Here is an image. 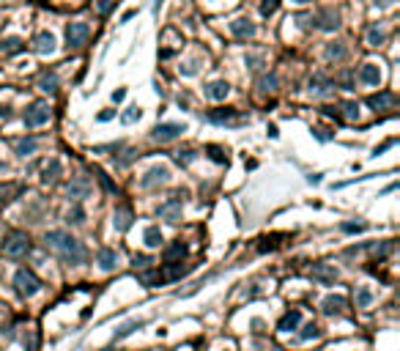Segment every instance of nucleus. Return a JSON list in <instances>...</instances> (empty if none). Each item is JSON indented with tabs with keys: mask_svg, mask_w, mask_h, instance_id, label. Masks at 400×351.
Here are the masks:
<instances>
[{
	"mask_svg": "<svg viewBox=\"0 0 400 351\" xmlns=\"http://www.w3.org/2000/svg\"><path fill=\"white\" fill-rule=\"evenodd\" d=\"M44 242H47V247H52L63 258V263H69V266H79V263H85V258H88V250L83 247V242H77L66 230H50V233L44 236Z\"/></svg>",
	"mask_w": 400,
	"mask_h": 351,
	"instance_id": "nucleus-1",
	"label": "nucleus"
},
{
	"mask_svg": "<svg viewBox=\"0 0 400 351\" xmlns=\"http://www.w3.org/2000/svg\"><path fill=\"white\" fill-rule=\"evenodd\" d=\"M3 252L9 258H22V255L30 252V239L25 233H19V230H14V233L3 239Z\"/></svg>",
	"mask_w": 400,
	"mask_h": 351,
	"instance_id": "nucleus-2",
	"label": "nucleus"
},
{
	"mask_svg": "<svg viewBox=\"0 0 400 351\" xmlns=\"http://www.w3.org/2000/svg\"><path fill=\"white\" fill-rule=\"evenodd\" d=\"M14 285H17L19 297H33V294L42 288V280H38L33 272H28V269H19V272L14 275Z\"/></svg>",
	"mask_w": 400,
	"mask_h": 351,
	"instance_id": "nucleus-3",
	"label": "nucleus"
},
{
	"mask_svg": "<svg viewBox=\"0 0 400 351\" xmlns=\"http://www.w3.org/2000/svg\"><path fill=\"white\" fill-rule=\"evenodd\" d=\"M170 181V167L167 165H154L151 170L140 179V187L143 189H154V187H162V184H167Z\"/></svg>",
	"mask_w": 400,
	"mask_h": 351,
	"instance_id": "nucleus-4",
	"label": "nucleus"
},
{
	"mask_svg": "<svg viewBox=\"0 0 400 351\" xmlns=\"http://www.w3.org/2000/svg\"><path fill=\"white\" fill-rule=\"evenodd\" d=\"M88 36H91V28H88L85 22H71L66 28V47L69 50H79V47L88 42Z\"/></svg>",
	"mask_w": 400,
	"mask_h": 351,
	"instance_id": "nucleus-5",
	"label": "nucleus"
},
{
	"mask_svg": "<svg viewBox=\"0 0 400 351\" xmlns=\"http://www.w3.org/2000/svg\"><path fill=\"white\" fill-rule=\"evenodd\" d=\"M50 115H52V110L47 102H33L25 113V126H30V129H33V126H42V124L50 121Z\"/></svg>",
	"mask_w": 400,
	"mask_h": 351,
	"instance_id": "nucleus-6",
	"label": "nucleus"
},
{
	"mask_svg": "<svg viewBox=\"0 0 400 351\" xmlns=\"http://www.w3.org/2000/svg\"><path fill=\"white\" fill-rule=\"evenodd\" d=\"M184 195H187V192H175L170 201H165L162 206H159L156 214L162 220H167V222H178L181 220V201H184Z\"/></svg>",
	"mask_w": 400,
	"mask_h": 351,
	"instance_id": "nucleus-7",
	"label": "nucleus"
},
{
	"mask_svg": "<svg viewBox=\"0 0 400 351\" xmlns=\"http://www.w3.org/2000/svg\"><path fill=\"white\" fill-rule=\"evenodd\" d=\"M184 132H187V126H184V124H159L156 129L151 132V138L159 140V143H167V140H175Z\"/></svg>",
	"mask_w": 400,
	"mask_h": 351,
	"instance_id": "nucleus-8",
	"label": "nucleus"
},
{
	"mask_svg": "<svg viewBox=\"0 0 400 351\" xmlns=\"http://www.w3.org/2000/svg\"><path fill=\"white\" fill-rule=\"evenodd\" d=\"M310 277L321 285H332L337 280V272H334V266H329V263H315V266L310 269Z\"/></svg>",
	"mask_w": 400,
	"mask_h": 351,
	"instance_id": "nucleus-9",
	"label": "nucleus"
},
{
	"mask_svg": "<svg viewBox=\"0 0 400 351\" xmlns=\"http://www.w3.org/2000/svg\"><path fill=\"white\" fill-rule=\"evenodd\" d=\"M66 192H69L71 201H83V198L91 195V181H88L85 176H79V179H74V181L66 187Z\"/></svg>",
	"mask_w": 400,
	"mask_h": 351,
	"instance_id": "nucleus-10",
	"label": "nucleus"
},
{
	"mask_svg": "<svg viewBox=\"0 0 400 351\" xmlns=\"http://www.w3.org/2000/svg\"><path fill=\"white\" fill-rule=\"evenodd\" d=\"M395 93L392 91H381V93H373L370 99H367V105H370L373 110H392L395 107Z\"/></svg>",
	"mask_w": 400,
	"mask_h": 351,
	"instance_id": "nucleus-11",
	"label": "nucleus"
},
{
	"mask_svg": "<svg viewBox=\"0 0 400 351\" xmlns=\"http://www.w3.org/2000/svg\"><path fill=\"white\" fill-rule=\"evenodd\" d=\"M33 50H36L38 55H52V52H55V36L47 33V30H42V33L33 38Z\"/></svg>",
	"mask_w": 400,
	"mask_h": 351,
	"instance_id": "nucleus-12",
	"label": "nucleus"
},
{
	"mask_svg": "<svg viewBox=\"0 0 400 351\" xmlns=\"http://www.w3.org/2000/svg\"><path fill=\"white\" fill-rule=\"evenodd\" d=\"M313 20L318 22V28H324V30H337V28H340V17H337V14H334L332 9L318 11Z\"/></svg>",
	"mask_w": 400,
	"mask_h": 351,
	"instance_id": "nucleus-13",
	"label": "nucleus"
},
{
	"mask_svg": "<svg viewBox=\"0 0 400 351\" xmlns=\"http://www.w3.org/2000/svg\"><path fill=\"white\" fill-rule=\"evenodd\" d=\"M96 261H99V266L105 269V272H113V269L118 266V252L113 250V247H102L99 255H96Z\"/></svg>",
	"mask_w": 400,
	"mask_h": 351,
	"instance_id": "nucleus-14",
	"label": "nucleus"
},
{
	"mask_svg": "<svg viewBox=\"0 0 400 351\" xmlns=\"http://www.w3.org/2000/svg\"><path fill=\"white\" fill-rule=\"evenodd\" d=\"M230 93V85L225 83V80H214V83L206 85V96L214 99V102H222Z\"/></svg>",
	"mask_w": 400,
	"mask_h": 351,
	"instance_id": "nucleus-15",
	"label": "nucleus"
},
{
	"mask_svg": "<svg viewBox=\"0 0 400 351\" xmlns=\"http://www.w3.org/2000/svg\"><path fill=\"white\" fill-rule=\"evenodd\" d=\"M22 50H25V42H22L19 36H6L3 44H0V52H3L6 58H11V55H19Z\"/></svg>",
	"mask_w": 400,
	"mask_h": 351,
	"instance_id": "nucleus-16",
	"label": "nucleus"
},
{
	"mask_svg": "<svg viewBox=\"0 0 400 351\" xmlns=\"http://www.w3.org/2000/svg\"><path fill=\"white\" fill-rule=\"evenodd\" d=\"M359 80H362L365 85H378L381 83V69L375 66V63H365V66L359 69Z\"/></svg>",
	"mask_w": 400,
	"mask_h": 351,
	"instance_id": "nucleus-17",
	"label": "nucleus"
},
{
	"mask_svg": "<svg viewBox=\"0 0 400 351\" xmlns=\"http://www.w3.org/2000/svg\"><path fill=\"white\" fill-rule=\"evenodd\" d=\"M230 33L236 38H250V36H255V25L250 20H233L230 22Z\"/></svg>",
	"mask_w": 400,
	"mask_h": 351,
	"instance_id": "nucleus-18",
	"label": "nucleus"
},
{
	"mask_svg": "<svg viewBox=\"0 0 400 351\" xmlns=\"http://www.w3.org/2000/svg\"><path fill=\"white\" fill-rule=\"evenodd\" d=\"M332 88H334V83L321 74H315L310 80V93H315V96H326V93H332Z\"/></svg>",
	"mask_w": 400,
	"mask_h": 351,
	"instance_id": "nucleus-19",
	"label": "nucleus"
},
{
	"mask_svg": "<svg viewBox=\"0 0 400 351\" xmlns=\"http://www.w3.org/2000/svg\"><path fill=\"white\" fill-rule=\"evenodd\" d=\"M299 321H302V313H299V310H288V313L279 318L277 329H279V332H291V329H296V326H299Z\"/></svg>",
	"mask_w": 400,
	"mask_h": 351,
	"instance_id": "nucleus-20",
	"label": "nucleus"
},
{
	"mask_svg": "<svg viewBox=\"0 0 400 351\" xmlns=\"http://www.w3.org/2000/svg\"><path fill=\"white\" fill-rule=\"evenodd\" d=\"M140 326H146V321L143 318H134V321H126V324H121L115 329V335H113V340L118 343V340H124V338H129V335L134 332V329H140Z\"/></svg>",
	"mask_w": 400,
	"mask_h": 351,
	"instance_id": "nucleus-21",
	"label": "nucleus"
},
{
	"mask_svg": "<svg viewBox=\"0 0 400 351\" xmlns=\"http://www.w3.org/2000/svg\"><path fill=\"white\" fill-rule=\"evenodd\" d=\"M343 307H346V299L343 297H326L321 302V310L326 316H337V313H343Z\"/></svg>",
	"mask_w": 400,
	"mask_h": 351,
	"instance_id": "nucleus-22",
	"label": "nucleus"
},
{
	"mask_svg": "<svg viewBox=\"0 0 400 351\" xmlns=\"http://www.w3.org/2000/svg\"><path fill=\"white\" fill-rule=\"evenodd\" d=\"M113 225H115V230H129V225H132V211L129 209H115V214H113Z\"/></svg>",
	"mask_w": 400,
	"mask_h": 351,
	"instance_id": "nucleus-23",
	"label": "nucleus"
},
{
	"mask_svg": "<svg viewBox=\"0 0 400 351\" xmlns=\"http://www.w3.org/2000/svg\"><path fill=\"white\" fill-rule=\"evenodd\" d=\"M58 176H61V162H58V159H52V162L42 170V184L44 187L55 184V181H58Z\"/></svg>",
	"mask_w": 400,
	"mask_h": 351,
	"instance_id": "nucleus-24",
	"label": "nucleus"
},
{
	"mask_svg": "<svg viewBox=\"0 0 400 351\" xmlns=\"http://www.w3.org/2000/svg\"><path fill=\"white\" fill-rule=\"evenodd\" d=\"M38 88H42L44 93H55L58 91V74H55V71H44V74L38 77Z\"/></svg>",
	"mask_w": 400,
	"mask_h": 351,
	"instance_id": "nucleus-25",
	"label": "nucleus"
},
{
	"mask_svg": "<svg viewBox=\"0 0 400 351\" xmlns=\"http://www.w3.org/2000/svg\"><path fill=\"white\" fill-rule=\"evenodd\" d=\"M14 151H17V157H30L36 151V138H22L14 143Z\"/></svg>",
	"mask_w": 400,
	"mask_h": 351,
	"instance_id": "nucleus-26",
	"label": "nucleus"
},
{
	"mask_svg": "<svg viewBox=\"0 0 400 351\" xmlns=\"http://www.w3.org/2000/svg\"><path fill=\"white\" fill-rule=\"evenodd\" d=\"M184 255H187V247H184L181 242H175L165 250V263H175V261H181Z\"/></svg>",
	"mask_w": 400,
	"mask_h": 351,
	"instance_id": "nucleus-27",
	"label": "nucleus"
},
{
	"mask_svg": "<svg viewBox=\"0 0 400 351\" xmlns=\"http://www.w3.org/2000/svg\"><path fill=\"white\" fill-rule=\"evenodd\" d=\"M354 299H356V307H370V302H373V291L367 288V285H359Z\"/></svg>",
	"mask_w": 400,
	"mask_h": 351,
	"instance_id": "nucleus-28",
	"label": "nucleus"
},
{
	"mask_svg": "<svg viewBox=\"0 0 400 351\" xmlns=\"http://www.w3.org/2000/svg\"><path fill=\"white\" fill-rule=\"evenodd\" d=\"M146 247H159L162 244V230H159L156 225H151V228H146Z\"/></svg>",
	"mask_w": 400,
	"mask_h": 351,
	"instance_id": "nucleus-29",
	"label": "nucleus"
},
{
	"mask_svg": "<svg viewBox=\"0 0 400 351\" xmlns=\"http://www.w3.org/2000/svg\"><path fill=\"white\" fill-rule=\"evenodd\" d=\"M384 38H387V33L378 28V25H373L370 30H367V44L370 47H378V44H384Z\"/></svg>",
	"mask_w": 400,
	"mask_h": 351,
	"instance_id": "nucleus-30",
	"label": "nucleus"
},
{
	"mask_svg": "<svg viewBox=\"0 0 400 351\" xmlns=\"http://www.w3.org/2000/svg\"><path fill=\"white\" fill-rule=\"evenodd\" d=\"M230 118H236V110H217V113H209V121L214 124H225Z\"/></svg>",
	"mask_w": 400,
	"mask_h": 351,
	"instance_id": "nucleus-31",
	"label": "nucleus"
},
{
	"mask_svg": "<svg viewBox=\"0 0 400 351\" xmlns=\"http://www.w3.org/2000/svg\"><path fill=\"white\" fill-rule=\"evenodd\" d=\"M299 338H302V340H315V338H321V326H318V324H307L305 329L299 332Z\"/></svg>",
	"mask_w": 400,
	"mask_h": 351,
	"instance_id": "nucleus-32",
	"label": "nucleus"
},
{
	"mask_svg": "<svg viewBox=\"0 0 400 351\" xmlns=\"http://www.w3.org/2000/svg\"><path fill=\"white\" fill-rule=\"evenodd\" d=\"M340 110H343V118H348V121H354V118L359 115V107H356V102H343L340 105Z\"/></svg>",
	"mask_w": 400,
	"mask_h": 351,
	"instance_id": "nucleus-33",
	"label": "nucleus"
},
{
	"mask_svg": "<svg viewBox=\"0 0 400 351\" xmlns=\"http://www.w3.org/2000/svg\"><path fill=\"white\" fill-rule=\"evenodd\" d=\"M66 222H74V225H79V222H85V211L79 209V206H71L69 214H66Z\"/></svg>",
	"mask_w": 400,
	"mask_h": 351,
	"instance_id": "nucleus-34",
	"label": "nucleus"
},
{
	"mask_svg": "<svg viewBox=\"0 0 400 351\" xmlns=\"http://www.w3.org/2000/svg\"><path fill=\"white\" fill-rule=\"evenodd\" d=\"M343 55H346V47H343V44H329V47H326V58H329V61H340Z\"/></svg>",
	"mask_w": 400,
	"mask_h": 351,
	"instance_id": "nucleus-35",
	"label": "nucleus"
},
{
	"mask_svg": "<svg viewBox=\"0 0 400 351\" xmlns=\"http://www.w3.org/2000/svg\"><path fill=\"white\" fill-rule=\"evenodd\" d=\"M140 118H143V110H140V107H129V110L121 115V121H124V124H134V121H140Z\"/></svg>",
	"mask_w": 400,
	"mask_h": 351,
	"instance_id": "nucleus-36",
	"label": "nucleus"
},
{
	"mask_svg": "<svg viewBox=\"0 0 400 351\" xmlns=\"http://www.w3.org/2000/svg\"><path fill=\"white\" fill-rule=\"evenodd\" d=\"M277 9H279V0H263V3H261V14H263V17H271Z\"/></svg>",
	"mask_w": 400,
	"mask_h": 351,
	"instance_id": "nucleus-37",
	"label": "nucleus"
},
{
	"mask_svg": "<svg viewBox=\"0 0 400 351\" xmlns=\"http://www.w3.org/2000/svg\"><path fill=\"white\" fill-rule=\"evenodd\" d=\"M258 88H261V91H274V88H277V77H274V74H269V77H261Z\"/></svg>",
	"mask_w": 400,
	"mask_h": 351,
	"instance_id": "nucleus-38",
	"label": "nucleus"
},
{
	"mask_svg": "<svg viewBox=\"0 0 400 351\" xmlns=\"http://www.w3.org/2000/svg\"><path fill=\"white\" fill-rule=\"evenodd\" d=\"M14 195V187L11 184H0V206H6Z\"/></svg>",
	"mask_w": 400,
	"mask_h": 351,
	"instance_id": "nucleus-39",
	"label": "nucleus"
},
{
	"mask_svg": "<svg viewBox=\"0 0 400 351\" xmlns=\"http://www.w3.org/2000/svg\"><path fill=\"white\" fill-rule=\"evenodd\" d=\"M247 66H250V69H261L263 66V55H247Z\"/></svg>",
	"mask_w": 400,
	"mask_h": 351,
	"instance_id": "nucleus-40",
	"label": "nucleus"
},
{
	"mask_svg": "<svg viewBox=\"0 0 400 351\" xmlns=\"http://www.w3.org/2000/svg\"><path fill=\"white\" fill-rule=\"evenodd\" d=\"M175 159H178L181 165H189L192 159H195V151H178V154H175Z\"/></svg>",
	"mask_w": 400,
	"mask_h": 351,
	"instance_id": "nucleus-41",
	"label": "nucleus"
},
{
	"mask_svg": "<svg viewBox=\"0 0 400 351\" xmlns=\"http://www.w3.org/2000/svg\"><path fill=\"white\" fill-rule=\"evenodd\" d=\"M96 176H99V181H102V184H105V189H107V192H115V184H113V181H110L107 179V176L105 173H102V170H93Z\"/></svg>",
	"mask_w": 400,
	"mask_h": 351,
	"instance_id": "nucleus-42",
	"label": "nucleus"
},
{
	"mask_svg": "<svg viewBox=\"0 0 400 351\" xmlns=\"http://www.w3.org/2000/svg\"><path fill=\"white\" fill-rule=\"evenodd\" d=\"M148 263H151L148 255H134V269H146Z\"/></svg>",
	"mask_w": 400,
	"mask_h": 351,
	"instance_id": "nucleus-43",
	"label": "nucleus"
},
{
	"mask_svg": "<svg viewBox=\"0 0 400 351\" xmlns=\"http://www.w3.org/2000/svg\"><path fill=\"white\" fill-rule=\"evenodd\" d=\"M96 9H99V14H107L110 9H113V0H99V6H96Z\"/></svg>",
	"mask_w": 400,
	"mask_h": 351,
	"instance_id": "nucleus-44",
	"label": "nucleus"
},
{
	"mask_svg": "<svg viewBox=\"0 0 400 351\" xmlns=\"http://www.w3.org/2000/svg\"><path fill=\"white\" fill-rule=\"evenodd\" d=\"M181 74H187V77L197 74V66H195V63H187V66H181Z\"/></svg>",
	"mask_w": 400,
	"mask_h": 351,
	"instance_id": "nucleus-45",
	"label": "nucleus"
},
{
	"mask_svg": "<svg viewBox=\"0 0 400 351\" xmlns=\"http://www.w3.org/2000/svg\"><path fill=\"white\" fill-rule=\"evenodd\" d=\"M343 230H365V225H362V222H359V225H354V222H346V225H343Z\"/></svg>",
	"mask_w": 400,
	"mask_h": 351,
	"instance_id": "nucleus-46",
	"label": "nucleus"
},
{
	"mask_svg": "<svg viewBox=\"0 0 400 351\" xmlns=\"http://www.w3.org/2000/svg\"><path fill=\"white\" fill-rule=\"evenodd\" d=\"M113 115H115V110H105V113H99V121H110Z\"/></svg>",
	"mask_w": 400,
	"mask_h": 351,
	"instance_id": "nucleus-47",
	"label": "nucleus"
},
{
	"mask_svg": "<svg viewBox=\"0 0 400 351\" xmlns=\"http://www.w3.org/2000/svg\"><path fill=\"white\" fill-rule=\"evenodd\" d=\"M124 96H126V91H124V88H118V91L113 93V102H124Z\"/></svg>",
	"mask_w": 400,
	"mask_h": 351,
	"instance_id": "nucleus-48",
	"label": "nucleus"
},
{
	"mask_svg": "<svg viewBox=\"0 0 400 351\" xmlns=\"http://www.w3.org/2000/svg\"><path fill=\"white\" fill-rule=\"evenodd\" d=\"M0 118H11V107L0 105Z\"/></svg>",
	"mask_w": 400,
	"mask_h": 351,
	"instance_id": "nucleus-49",
	"label": "nucleus"
},
{
	"mask_svg": "<svg viewBox=\"0 0 400 351\" xmlns=\"http://www.w3.org/2000/svg\"><path fill=\"white\" fill-rule=\"evenodd\" d=\"M395 0H373V6H378V9H384V6H392Z\"/></svg>",
	"mask_w": 400,
	"mask_h": 351,
	"instance_id": "nucleus-50",
	"label": "nucleus"
},
{
	"mask_svg": "<svg viewBox=\"0 0 400 351\" xmlns=\"http://www.w3.org/2000/svg\"><path fill=\"white\" fill-rule=\"evenodd\" d=\"M315 138H318V140H329V138H332V134H326L324 129H315Z\"/></svg>",
	"mask_w": 400,
	"mask_h": 351,
	"instance_id": "nucleus-51",
	"label": "nucleus"
},
{
	"mask_svg": "<svg viewBox=\"0 0 400 351\" xmlns=\"http://www.w3.org/2000/svg\"><path fill=\"white\" fill-rule=\"evenodd\" d=\"M211 157H214V159H217V162H222V159H225V157H222V154H219V148H211Z\"/></svg>",
	"mask_w": 400,
	"mask_h": 351,
	"instance_id": "nucleus-52",
	"label": "nucleus"
},
{
	"mask_svg": "<svg viewBox=\"0 0 400 351\" xmlns=\"http://www.w3.org/2000/svg\"><path fill=\"white\" fill-rule=\"evenodd\" d=\"M291 3H307V0H291Z\"/></svg>",
	"mask_w": 400,
	"mask_h": 351,
	"instance_id": "nucleus-53",
	"label": "nucleus"
},
{
	"mask_svg": "<svg viewBox=\"0 0 400 351\" xmlns=\"http://www.w3.org/2000/svg\"><path fill=\"white\" fill-rule=\"evenodd\" d=\"M271 351H283V348H271Z\"/></svg>",
	"mask_w": 400,
	"mask_h": 351,
	"instance_id": "nucleus-54",
	"label": "nucleus"
}]
</instances>
